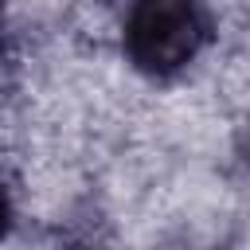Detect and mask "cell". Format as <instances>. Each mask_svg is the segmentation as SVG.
Instances as JSON below:
<instances>
[{"mask_svg": "<svg viewBox=\"0 0 250 250\" xmlns=\"http://www.w3.org/2000/svg\"><path fill=\"white\" fill-rule=\"evenodd\" d=\"M12 219H16V203H12V191H8V188H4V180H0V242L8 238Z\"/></svg>", "mask_w": 250, "mask_h": 250, "instance_id": "2", "label": "cell"}, {"mask_svg": "<svg viewBox=\"0 0 250 250\" xmlns=\"http://www.w3.org/2000/svg\"><path fill=\"white\" fill-rule=\"evenodd\" d=\"M0 59H4V39H0Z\"/></svg>", "mask_w": 250, "mask_h": 250, "instance_id": "3", "label": "cell"}, {"mask_svg": "<svg viewBox=\"0 0 250 250\" xmlns=\"http://www.w3.org/2000/svg\"><path fill=\"white\" fill-rule=\"evenodd\" d=\"M211 39V12L191 0H141L121 20V51L148 78L188 70Z\"/></svg>", "mask_w": 250, "mask_h": 250, "instance_id": "1", "label": "cell"}]
</instances>
